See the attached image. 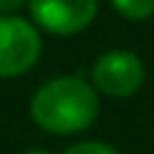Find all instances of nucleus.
Segmentation results:
<instances>
[{
    "mask_svg": "<svg viewBox=\"0 0 154 154\" xmlns=\"http://www.w3.org/2000/svg\"><path fill=\"white\" fill-rule=\"evenodd\" d=\"M64 154H118V149H113L110 144H103V141H77Z\"/></svg>",
    "mask_w": 154,
    "mask_h": 154,
    "instance_id": "6",
    "label": "nucleus"
},
{
    "mask_svg": "<svg viewBox=\"0 0 154 154\" xmlns=\"http://www.w3.org/2000/svg\"><path fill=\"white\" fill-rule=\"evenodd\" d=\"M23 154H49V152H44V149H28V152H23Z\"/></svg>",
    "mask_w": 154,
    "mask_h": 154,
    "instance_id": "8",
    "label": "nucleus"
},
{
    "mask_svg": "<svg viewBox=\"0 0 154 154\" xmlns=\"http://www.w3.org/2000/svg\"><path fill=\"white\" fill-rule=\"evenodd\" d=\"M144 82V64L134 51L110 49L93 64V85L108 98H128Z\"/></svg>",
    "mask_w": 154,
    "mask_h": 154,
    "instance_id": "3",
    "label": "nucleus"
},
{
    "mask_svg": "<svg viewBox=\"0 0 154 154\" xmlns=\"http://www.w3.org/2000/svg\"><path fill=\"white\" fill-rule=\"evenodd\" d=\"M31 18L54 36H75L93 23L98 0H28Z\"/></svg>",
    "mask_w": 154,
    "mask_h": 154,
    "instance_id": "4",
    "label": "nucleus"
},
{
    "mask_svg": "<svg viewBox=\"0 0 154 154\" xmlns=\"http://www.w3.org/2000/svg\"><path fill=\"white\" fill-rule=\"evenodd\" d=\"M41 57V36L21 16H0V80L26 75Z\"/></svg>",
    "mask_w": 154,
    "mask_h": 154,
    "instance_id": "2",
    "label": "nucleus"
},
{
    "mask_svg": "<svg viewBox=\"0 0 154 154\" xmlns=\"http://www.w3.org/2000/svg\"><path fill=\"white\" fill-rule=\"evenodd\" d=\"M26 0H0V16H13L18 8H23Z\"/></svg>",
    "mask_w": 154,
    "mask_h": 154,
    "instance_id": "7",
    "label": "nucleus"
},
{
    "mask_svg": "<svg viewBox=\"0 0 154 154\" xmlns=\"http://www.w3.org/2000/svg\"><path fill=\"white\" fill-rule=\"evenodd\" d=\"M28 110L38 128L57 136H69L95 123L100 100L95 88L88 85V80L64 75L41 85L33 93Z\"/></svg>",
    "mask_w": 154,
    "mask_h": 154,
    "instance_id": "1",
    "label": "nucleus"
},
{
    "mask_svg": "<svg viewBox=\"0 0 154 154\" xmlns=\"http://www.w3.org/2000/svg\"><path fill=\"white\" fill-rule=\"evenodd\" d=\"M110 5L128 21H146L154 16V0H110Z\"/></svg>",
    "mask_w": 154,
    "mask_h": 154,
    "instance_id": "5",
    "label": "nucleus"
}]
</instances>
